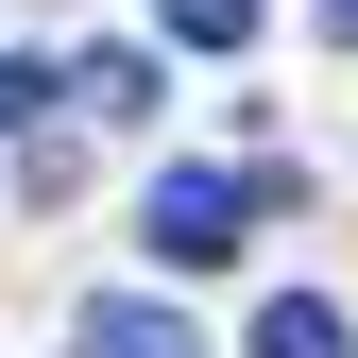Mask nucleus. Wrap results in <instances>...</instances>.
<instances>
[{"label":"nucleus","instance_id":"5","mask_svg":"<svg viewBox=\"0 0 358 358\" xmlns=\"http://www.w3.org/2000/svg\"><path fill=\"white\" fill-rule=\"evenodd\" d=\"M171 34H188V52H239V34H256V0H171Z\"/></svg>","mask_w":358,"mask_h":358},{"label":"nucleus","instance_id":"6","mask_svg":"<svg viewBox=\"0 0 358 358\" xmlns=\"http://www.w3.org/2000/svg\"><path fill=\"white\" fill-rule=\"evenodd\" d=\"M52 85H69V69H34V52H0V137H17L34 103H52Z\"/></svg>","mask_w":358,"mask_h":358},{"label":"nucleus","instance_id":"7","mask_svg":"<svg viewBox=\"0 0 358 358\" xmlns=\"http://www.w3.org/2000/svg\"><path fill=\"white\" fill-rule=\"evenodd\" d=\"M307 17H324V34H358V0H307Z\"/></svg>","mask_w":358,"mask_h":358},{"label":"nucleus","instance_id":"4","mask_svg":"<svg viewBox=\"0 0 358 358\" xmlns=\"http://www.w3.org/2000/svg\"><path fill=\"white\" fill-rule=\"evenodd\" d=\"M69 85H85V103H103V120H137V103H154V52H85Z\"/></svg>","mask_w":358,"mask_h":358},{"label":"nucleus","instance_id":"2","mask_svg":"<svg viewBox=\"0 0 358 358\" xmlns=\"http://www.w3.org/2000/svg\"><path fill=\"white\" fill-rule=\"evenodd\" d=\"M69 358H205V341H188V307H154V290H85Z\"/></svg>","mask_w":358,"mask_h":358},{"label":"nucleus","instance_id":"3","mask_svg":"<svg viewBox=\"0 0 358 358\" xmlns=\"http://www.w3.org/2000/svg\"><path fill=\"white\" fill-rule=\"evenodd\" d=\"M256 358H358V324L324 290H273V307H256Z\"/></svg>","mask_w":358,"mask_h":358},{"label":"nucleus","instance_id":"1","mask_svg":"<svg viewBox=\"0 0 358 358\" xmlns=\"http://www.w3.org/2000/svg\"><path fill=\"white\" fill-rule=\"evenodd\" d=\"M137 239L171 256V273H222V256L256 239V188H239V171H154V205H137Z\"/></svg>","mask_w":358,"mask_h":358}]
</instances>
